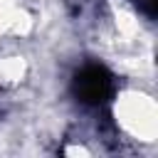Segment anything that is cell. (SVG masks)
I'll return each mask as SVG.
<instances>
[{"label": "cell", "mask_w": 158, "mask_h": 158, "mask_svg": "<svg viewBox=\"0 0 158 158\" xmlns=\"http://www.w3.org/2000/svg\"><path fill=\"white\" fill-rule=\"evenodd\" d=\"M116 128L123 133L126 141L138 143H153L156 138V104L153 96L141 89H123L116 94L114 106Z\"/></svg>", "instance_id": "cell-1"}]
</instances>
